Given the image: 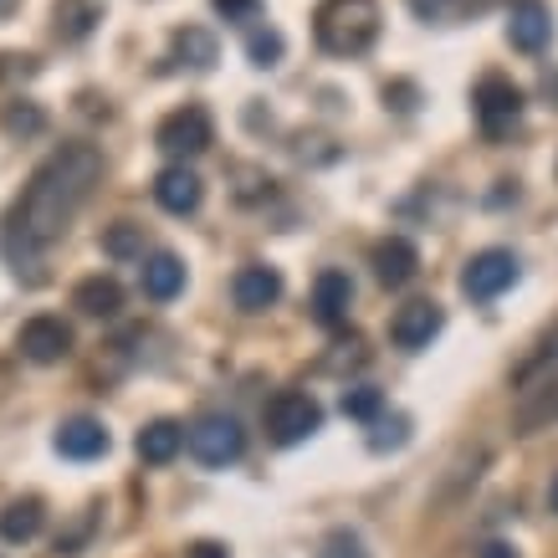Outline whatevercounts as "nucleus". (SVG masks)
Returning a JSON list of instances; mask_svg holds the SVG:
<instances>
[{
  "label": "nucleus",
  "mask_w": 558,
  "mask_h": 558,
  "mask_svg": "<svg viewBox=\"0 0 558 558\" xmlns=\"http://www.w3.org/2000/svg\"><path fill=\"white\" fill-rule=\"evenodd\" d=\"M98 174H102V154L93 144H62V149H51L36 165V174L21 190V201L11 205V216L0 226V252L16 262V271L26 267L32 282L41 277L36 262H41L51 241H62L72 216L83 210L93 185H98Z\"/></svg>",
  "instance_id": "nucleus-1"
},
{
  "label": "nucleus",
  "mask_w": 558,
  "mask_h": 558,
  "mask_svg": "<svg viewBox=\"0 0 558 558\" xmlns=\"http://www.w3.org/2000/svg\"><path fill=\"white\" fill-rule=\"evenodd\" d=\"M313 36L328 57H364L379 36V0H323L313 11Z\"/></svg>",
  "instance_id": "nucleus-2"
},
{
  "label": "nucleus",
  "mask_w": 558,
  "mask_h": 558,
  "mask_svg": "<svg viewBox=\"0 0 558 558\" xmlns=\"http://www.w3.org/2000/svg\"><path fill=\"white\" fill-rule=\"evenodd\" d=\"M185 446L201 466H231L246 451V430H241L236 415H201L185 430Z\"/></svg>",
  "instance_id": "nucleus-3"
},
{
  "label": "nucleus",
  "mask_w": 558,
  "mask_h": 558,
  "mask_svg": "<svg viewBox=\"0 0 558 558\" xmlns=\"http://www.w3.org/2000/svg\"><path fill=\"white\" fill-rule=\"evenodd\" d=\"M210 138H216V123H210V113H205V108H195V102H185V108L165 113V119H159V129H154V144L170 154V159H195V154L210 149Z\"/></svg>",
  "instance_id": "nucleus-4"
},
{
  "label": "nucleus",
  "mask_w": 558,
  "mask_h": 558,
  "mask_svg": "<svg viewBox=\"0 0 558 558\" xmlns=\"http://www.w3.org/2000/svg\"><path fill=\"white\" fill-rule=\"evenodd\" d=\"M472 108H476V123H482V134H487V138H508L512 123L523 119V87L492 72V77H482V83H476Z\"/></svg>",
  "instance_id": "nucleus-5"
},
{
  "label": "nucleus",
  "mask_w": 558,
  "mask_h": 558,
  "mask_svg": "<svg viewBox=\"0 0 558 558\" xmlns=\"http://www.w3.org/2000/svg\"><path fill=\"white\" fill-rule=\"evenodd\" d=\"M318 425H323V405L313 395H303V389H282L267 405V436L277 440V446H298V440H307Z\"/></svg>",
  "instance_id": "nucleus-6"
},
{
  "label": "nucleus",
  "mask_w": 558,
  "mask_h": 558,
  "mask_svg": "<svg viewBox=\"0 0 558 558\" xmlns=\"http://www.w3.org/2000/svg\"><path fill=\"white\" fill-rule=\"evenodd\" d=\"M518 282V256L508 246H487V252H476L466 267H461V292L476 298V303H492V298H502V292Z\"/></svg>",
  "instance_id": "nucleus-7"
},
{
  "label": "nucleus",
  "mask_w": 558,
  "mask_h": 558,
  "mask_svg": "<svg viewBox=\"0 0 558 558\" xmlns=\"http://www.w3.org/2000/svg\"><path fill=\"white\" fill-rule=\"evenodd\" d=\"M72 323L57 318V313H36V318L21 323L16 333V349L21 359H32V364H62V359L72 354Z\"/></svg>",
  "instance_id": "nucleus-8"
},
{
  "label": "nucleus",
  "mask_w": 558,
  "mask_h": 558,
  "mask_svg": "<svg viewBox=\"0 0 558 558\" xmlns=\"http://www.w3.org/2000/svg\"><path fill=\"white\" fill-rule=\"evenodd\" d=\"M440 328H446V307L430 303V298H415V303H405L389 318V339H395V349H405V354H421V349H430V339H436Z\"/></svg>",
  "instance_id": "nucleus-9"
},
{
  "label": "nucleus",
  "mask_w": 558,
  "mask_h": 558,
  "mask_svg": "<svg viewBox=\"0 0 558 558\" xmlns=\"http://www.w3.org/2000/svg\"><path fill=\"white\" fill-rule=\"evenodd\" d=\"M548 425H558V369L543 374L538 385H523L512 410V436H538Z\"/></svg>",
  "instance_id": "nucleus-10"
},
{
  "label": "nucleus",
  "mask_w": 558,
  "mask_h": 558,
  "mask_svg": "<svg viewBox=\"0 0 558 558\" xmlns=\"http://www.w3.org/2000/svg\"><path fill=\"white\" fill-rule=\"evenodd\" d=\"M154 201H159V210H170V216H195L205 201V185L201 174L185 170V165H170V170L154 174Z\"/></svg>",
  "instance_id": "nucleus-11"
},
{
  "label": "nucleus",
  "mask_w": 558,
  "mask_h": 558,
  "mask_svg": "<svg viewBox=\"0 0 558 558\" xmlns=\"http://www.w3.org/2000/svg\"><path fill=\"white\" fill-rule=\"evenodd\" d=\"M231 298H236L241 313H267L277 298H282V271L267 267V262H252L231 277Z\"/></svg>",
  "instance_id": "nucleus-12"
},
{
  "label": "nucleus",
  "mask_w": 558,
  "mask_h": 558,
  "mask_svg": "<svg viewBox=\"0 0 558 558\" xmlns=\"http://www.w3.org/2000/svg\"><path fill=\"white\" fill-rule=\"evenodd\" d=\"M108 446H113V436H108L102 421H93V415H72V421H62V430H57V451L68 461H98V457H108Z\"/></svg>",
  "instance_id": "nucleus-13"
},
{
  "label": "nucleus",
  "mask_w": 558,
  "mask_h": 558,
  "mask_svg": "<svg viewBox=\"0 0 558 558\" xmlns=\"http://www.w3.org/2000/svg\"><path fill=\"white\" fill-rule=\"evenodd\" d=\"M548 36H554V16H548V5L543 0H512L508 11V41L518 51H543L548 47Z\"/></svg>",
  "instance_id": "nucleus-14"
},
{
  "label": "nucleus",
  "mask_w": 558,
  "mask_h": 558,
  "mask_svg": "<svg viewBox=\"0 0 558 558\" xmlns=\"http://www.w3.org/2000/svg\"><path fill=\"white\" fill-rule=\"evenodd\" d=\"M349 303H354V282H349V271L328 267L318 271V282H313V318L323 328H339L349 318Z\"/></svg>",
  "instance_id": "nucleus-15"
},
{
  "label": "nucleus",
  "mask_w": 558,
  "mask_h": 558,
  "mask_svg": "<svg viewBox=\"0 0 558 558\" xmlns=\"http://www.w3.org/2000/svg\"><path fill=\"white\" fill-rule=\"evenodd\" d=\"M369 262H374V277H379L385 288H405L410 277L421 271V252H415L405 236H385L374 246Z\"/></svg>",
  "instance_id": "nucleus-16"
},
{
  "label": "nucleus",
  "mask_w": 558,
  "mask_h": 558,
  "mask_svg": "<svg viewBox=\"0 0 558 558\" xmlns=\"http://www.w3.org/2000/svg\"><path fill=\"white\" fill-rule=\"evenodd\" d=\"M138 288H144V298H154V303L180 298V292H185V262L174 252H154L149 262H144V271H138Z\"/></svg>",
  "instance_id": "nucleus-17"
},
{
  "label": "nucleus",
  "mask_w": 558,
  "mask_h": 558,
  "mask_svg": "<svg viewBox=\"0 0 558 558\" xmlns=\"http://www.w3.org/2000/svg\"><path fill=\"white\" fill-rule=\"evenodd\" d=\"M72 307L77 313H87V318H119L123 313V288L119 277H83L77 288H72Z\"/></svg>",
  "instance_id": "nucleus-18"
},
{
  "label": "nucleus",
  "mask_w": 558,
  "mask_h": 558,
  "mask_svg": "<svg viewBox=\"0 0 558 558\" xmlns=\"http://www.w3.org/2000/svg\"><path fill=\"white\" fill-rule=\"evenodd\" d=\"M134 451H138V461H149V466H170V461L185 451V425L180 421H149L144 430H138Z\"/></svg>",
  "instance_id": "nucleus-19"
},
{
  "label": "nucleus",
  "mask_w": 558,
  "mask_h": 558,
  "mask_svg": "<svg viewBox=\"0 0 558 558\" xmlns=\"http://www.w3.org/2000/svg\"><path fill=\"white\" fill-rule=\"evenodd\" d=\"M47 523V508H41V497H16V502H5L0 508V538L5 543H32Z\"/></svg>",
  "instance_id": "nucleus-20"
},
{
  "label": "nucleus",
  "mask_w": 558,
  "mask_h": 558,
  "mask_svg": "<svg viewBox=\"0 0 558 558\" xmlns=\"http://www.w3.org/2000/svg\"><path fill=\"white\" fill-rule=\"evenodd\" d=\"M216 57H220V41L205 26H180L174 32V62L205 72V68H216Z\"/></svg>",
  "instance_id": "nucleus-21"
},
{
  "label": "nucleus",
  "mask_w": 558,
  "mask_h": 558,
  "mask_svg": "<svg viewBox=\"0 0 558 558\" xmlns=\"http://www.w3.org/2000/svg\"><path fill=\"white\" fill-rule=\"evenodd\" d=\"M98 26V5L93 0H57V36L62 41H83Z\"/></svg>",
  "instance_id": "nucleus-22"
},
{
  "label": "nucleus",
  "mask_w": 558,
  "mask_h": 558,
  "mask_svg": "<svg viewBox=\"0 0 558 558\" xmlns=\"http://www.w3.org/2000/svg\"><path fill=\"white\" fill-rule=\"evenodd\" d=\"M343 415H349V421H379V415H385V395H379V389L374 385H354V389H343Z\"/></svg>",
  "instance_id": "nucleus-23"
},
{
  "label": "nucleus",
  "mask_w": 558,
  "mask_h": 558,
  "mask_svg": "<svg viewBox=\"0 0 558 558\" xmlns=\"http://www.w3.org/2000/svg\"><path fill=\"white\" fill-rule=\"evenodd\" d=\"M102 252L119 256V262H129V256L144 252V231H138L134 220H119V226H108V231H102Z\"/></svg>",
  "instance_id": "nucleus-24"
},
{
  "label": "nucleus",
  "mask_w": 558,
  "mask_h": 558,
  "mask_svg": "<svg viewBox=\"0 0 558 558\" xmlns=\"http://www.w3.org/2000/svg\"><path fill=\"white\" fill-rule=\"evenodd\" d=\"M282 51H288V41H282V32H271V26H262V32L246 36V57H252V68H277V62H282Z\"/></svg>",
  "instance_id": "nucleus-25"
},
{
  "label": "nucleus",
  "mask_w": 558,
  "mask_h": 558,
  "mask_svg": "<svg viewBox=\"0 0 558 558\" xmlns=\"http://www.w3.org/2000/svg\"><path fill=\"white\" fill-rule=\"evenodd\" d=\"M318 558H369V548H364L354 527H328L318 543Z\"/></svg>",
  "instance_id": "nucleus-26"
},
{
  "label": "nucleus",
  "mask_w": 558,
  "mask_h": 558,
  "mask_svg": "<svg viewBox=\"0 0 558 558\" xmlns=\"http://www.w3.org/2000/svg\"><path fill=\"white\" fill-rule=\"evenodd\" d=\"M0 129H5V134L32 138V134H41V129H47V113H41L36 102H11V108H5V119H0Z\"/></svg>",
  "instance_id": "nucleus-27"
},
{
  "label": "nucleus",
  "mask_w": 558,
  "mask_h": 558,
  "mask_svg": "<svg viewBox=\"0 0 558 558\" xmlns=\"http://www.w3.org/2000/svg\"><path fill=\"white\" fill-rule=\"evenodd\" d=\"M226 21H256L262 16V0H210Z\"/></svg>",
  "instance_id": "nucleus-28"
},
{
  "label": "nucleus",
  "mask_w": 558,
  "mask_h": 558,
  "mask_svg": "<svg viewBox=\"0 0 558 558\" xmlns=\"http://www.w3.org/2000/svg\"><path fill=\"white\" fill-rule=\"evenodd\" d=\"M410 11L421 21H440V16H451V0H410Z\"/></svg>",
  "instance_id": "nucleus-29"
},
{
  "label": "nucleus",
  "mask_w": 558,
  "mask_h": 558,
  "mask_svg": "<svg viewBox=\"0 0 558 558\" xmlns=\"http://www.w3.org/2000/svg\"><path fill=\"white\" fill-rule=\"evenodd\" d=\"M185 558H231V554H226V543L201 538V543H190V548H185Z\"/></svg>",
  "instance_id": "nucleus-30"
},
{
  "label": "nucleus",
  "mask_w": 558,
  "mask_h": 558,
  "mask_svg": "<svg viewBox=\"0 0 558 558\" xmlns=\"http://www.w3.org/2000/svg\"><path fill=\"white\" fill-rule=\"evenodd\" d=\"M476 558H518V548H512V543H482Z\"/></svg>",
  "instance_id": "nucleus-31"
},
{
  "label": "nucleus",
  "mask_w": 558,
  "mask_h": 558,
  "mask_svg": "<svg viewBox=\"0 0 558 558\" xmlns=\"http://www.w3.org/2000/svg\"><path fill=\"white\" fill-rule=\"evenodd\" d=\"M548 508L558 512V476H554V487H548Z\"/></svg>",
  "instance_id": "nucleus-32"
}]
</instances>
